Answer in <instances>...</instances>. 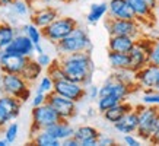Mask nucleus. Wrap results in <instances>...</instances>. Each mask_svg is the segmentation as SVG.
<instances>
[{
    "instance_id": "nucleus-1",
    "label": "nucleus",
    "mask_w": 159,
    "mask_h": 146,
    "mask_svg": "<svg viewBox=\"0 0 159 146\" xmlns=\"http://www.w3.org/2000/svg\"><path fill=\"white\" fill-rule=\"evenodd\" d=\"M58 62L64 69L67 79L73 80V82L82 83L83 86H88L92 83L93 72H95V63L91 57V53L79 51V53L60 56Z\"/></svg>"
},
{
    "instance_id": "nucleus-2",
    "label": "nucleus",
    "mask_w": 159,
    "mask_h": 146,
    "mask_svg": "<svg viewBox=\"0 0 159 146\" xmlns=\"http://www.w3.org/2000/svg\"><path fill=\"white\" fill-rule=\"evenodd\" d=\"M56 48H57L60 56L79 53V51L92 53L93 44H92L91 37H89L86 29L82 28V26H76L66 38L60 39V41L56 44Z\"/></svg>"
},
{
    "instance_id": "nucleus-3",
    "label": "nucleus",
    "mask_w": 159,
    "mask_h": 146,
    "mask_svg": "<svg viewBox=\"0 0 159 146\" xmlns=\"http://www.w3.org/2000/svg\"><path fill=\"white\" fill-rule=\"evenodd\" d=\"M31 83L20 73H2L0 75V94H7L26 102L31 98Z\"/></svg>"
},
{
    "instance_id": "nucleus-4",
    "label": "nucleus",
    "mask_w": 159,
    "mask_h": 146,
    "mask_svg": "<svg viewBox=\"0 0 159 146\" xmlns=\"http://www.w3.org/2000/svg\"><path fill=\"white\" fill-rule=\"evenodd\" d=\"M139 112V127L136 135L145 142H150L152 136L159 126V107L158 105H137Z\"/></svg>"
},
{
    "instance_id": "nucleus-5",
    "label": "nucleus",
    "mask_w": 159,
    "mask_h": 146,
    "mask_svg": "<svg viewBox=\"0 0 159 146\" xmlns=\"http://www.w3.org/2000/svg\"><path fill=\"white\" fill-rule=\"evenodd\" d=\"M61 120V117L57 114V111L54 110L48 102H45L39 107H32L31 111V136L39 130H45L50 126L56 124L57 121Z\"/></svg>"
},
{
    "instance_id": "nucleus-6",
    "label": "nucleus",
    "mask_w": 159,
    "mask_h": 146,
    "mask_svg": "<svg viewBox=\"0 0 159 146\" xmlns=\"http://www.w3.org/2000/svg\"><path fill=\"white\" fill-rule=\"evenodd\" d=\"M76 26H79V24H77V21L75 18H72V16H58L53 24H50L48 26L43 28L41 31H43L44 39H47L48 43L56 45L60 39L66 38Z\"/></svg>"
},
{
    "instance_id": "nucleus-7",
    "label": "nucleus",
    "mask_w": 159,
    "mask_h": 146,
    "mask_svg": "<svg viewBox=\"0 0 159 146\" xmlns=\"http://www.w3.org/2000/svg\"><path fill=\"white\" fill-rule=\"evenodd\" d=\"M142 26L137 19H114L107 18L105 28L108 35H127L131 38H140L142 37Z\"/></svg>"
},
{
    "instance_id": "nucleus-8",
    "label": "nucleus",
    "mask_w": 159,
    "mask_h": 146,
    "mask_svg": "<svg viewBox=\"0 0 159 146\" xmlns=\"http://www.w3.org/2000/svg\"><path fill=\"white\" fill-rule=\"evenodd\" d=\"M137 89H140L137 83L120 82V80H116V79H112L110 76V78L99 86V97L112 95V97L118 98L120 101H127V98L130 97L134 91H137Z\"/></svg>"
},
{
    "instance_id": "nucleus-9",
    "label": "nucleus",
    "mask_w": 159,
    "mask_h": 146,
    "mask_svg": "<svg viewBox=\"0 0 159 146\" xmlns=\"http://www.w3.org/2000/svg\"><path fill=\"white\" fill-rule=\"evenodd\" d=\"M47 102L57 111V114L64 120H72L77 114V102L63 97L57 92H51L47 97Z\"/></svg>"
},
{
    "instance_id": "nucleus-10",
    "label": "nucleus",
    "mask_w": 159,
    "mask_h": 146,
    "mask_svg": "<svg viewBox=\"0 0 159 146\" xmlns=\"http://www.w3.org/2000/svg\"><path fill=\"white\" fill-rule=\"evenodd\" d=\"M54 92L75 102H80L83 98H86V86H83L82 83L73 82L70 79H63L54 82Z\"/></svg>"
},
{
    "instance_id": "nucleus-11",
    "label": "nucleus",
    "mask_w": 159,
    "mask_h": 146,
    "mask_svg": "<svg viewBox=\"0 0 159 146\" xmlns=\"http://www.w3.org/2000/svg\"><path fill=\"white\" fill-rule=\"evenodd\" d=\"M26 62H28V57L7 53L6 50H0V72L2 73H20Z\"/></svg>"
},
{
    "instance_id": "nucleus-12",
    "label": "nucleus",
    "mask_w": 159,
    "mask_h": 146,
    "mask_svg": "<svg viewBox=\"0 0 159 146\" xmlns=\"http://www.w3.org/2000/svg\"><path fill=\"white\" fill-rule=\"evenodd\" d=\"M159 79V66L146 64L143 69L134 72V80L140 89H155Z\"/></svg>"
},
{
    "instance_id": "nucleus-13",
    "label": "nucleus",
    "mask_w": 159,
    "mask_h": 146,
    "mask_svg": "<svg viewBox=\"0 0 159 146\" xmlns=\"http://www.w3.org/2000/svg\"><path fill=\"white\" fill-rule=\"evenodd\" d=\"M5 50L7 53L19 54V56H24V57L29 58V57H34L35 44L28 35H25L24 32H22V34H16L13 41H12Z\"/></svg>"
},
{
    "instance_id": "nucleus-14",
    "label": "nucleus",
    "mask_w": 159,
    "mask_h": 146,
    "mask_svg": "<svg viewBox=\"0 0 159 146\" xmlns=\"http://www.w3.org/2000/svg\"><path fill=\"white\" fill-rule=\"evenodd\" d=\"M58 16V10L53 6H44L41 9H37V10H32L31 15H29V19L34 25H37L38 28H45L48 26L50 24H53L54 21L57 19Z\"/></svg>"
},
{
    "instance_id": "nucleus-15",
    "label": "nucleus",
    "mask_w": 159,
    "mask_h": 146,
    "mask_svg": "<svg viewBox=\"0 0 159 146\" xmlns=\"http://www.w3.org/2000/svg\"><path fill=\"white\" fill-rule=\"evenodd\" d=\"M130 7L133 9L136 15V19L139 21L142 25H146V26H152L156 21V16H155V10L150 9L149 6L146 5L143 0H127Z\"/></svg>"
},
{
    "instance_id": "nucleus-16",
    "label": "nucleus",
    "mask_w": 159,
    "mask_h": 146,
    "mask_svg": "<svg viewBox=\"0 0 159 146\" xmlns=\"http://www.w3.org/2000/svg\"><path fill=\"white\" fill-rule=\"evenodd\" d=\"M108 18H114V19H136V15L127 0H110L108 2Z\"/></svg>"
},
{
    "instance_id": "nucleus-17",
    "label": "nucleus",
    "mask_w": 159,
    "mask_h": 146,
    "mask_svg": "<svg viewBox=\"0 0 159 146\" xmlns=\"http://www.w3.org/2000/svg\"><path fill=\"white\" fill-rule=\"evenodd\" d=\"M101 135V131L97 127L89 126V124H83L75 129V135L73 136L77 139L80 146H97L98 145V137Z\"/></svg>"
},
{
    "instance_id": "nucleus-18",
    "label": "nucleus",
    "mask_w": 159,
    "mask_h": 146,
    "mask_svg": "<svg viewBox=\"0 0 159 146\" xmlns=\"http://www.w3.org/2000/svg\"><path fill=\"white\" fill-rule=\"evenodd\" d=\"M118 133L121 135H130V133H136L137 127H139V112L137 108H133L131 111H129L120 121H117L116 124H112Z\"/></svg>"
},
{
    "instance_id": "nucleus-19",
    "label": "nucleus",
    "mask_w": 159,
    "mask_h": 146,
    "mask_svg": "<svg viewBox=\"0 0 159 146\" xmlns=\"http://www.w3.org/2000/svg\"><path fill=\"white\" fill-rule=\"evenodd\" d=\"M22 104L19 98L7 95V94H0V107L5 111V114L7 116L9 121H13L16 117L19 116L20 110H22Z\"/></svg>"
},
{
    "instance_id": "nucleus-20",
    "label": "nucleus",
    "mask_w": 159,
    "mask_h": 146,
    "mask_svg": "<svg viewBox=\"0 0 159 146\" xmlns=\"http://www.w3.org/2000/svg\"><path fill=\"white\" fill-rule=\"evenodd\" d=\"M136 38L127 37V35H110L108 39V50L110 51H118V53H130L134 47Z\"/></svg>"
},
{
    "instance_id": "nucleus-21",
    "label": "nucleus",
    "mask_w": 159,
    "mask_h": 146,
    "mask_svg": "<svg viewBox=\"0 0 159 146\" xmlns=\"http://www.w3.org/2000/svg\"><path fill=\"white\" fill-rule=\"evenodd\" d=\"M133 108L134 107L131 105L130 102L121 101V102H118L117 105H114L112 108L107 110V111L102 114V117H104V120H105L107 123H110V124H116L117 121H120L127 112L131 111Z\"/></svg>"
},
{
    "instance_id": "nucleus-22",
    "label": "nucleus",
    "mask_w": 159,
    "mask_h": 146,
    "mask_svg": "<svg viewBox=\"0 0 159 146\" xmlns=\"http://www.w3.org/2000/svg\"><path fill=\"white\" fill-rule=\"evenodd\" d=\"M45 130H48L54 137H57L60 142H63L64 139H67V137H72L75 135V127L72 126V123L70 120H64L61 118L60 121H57L56 124L53 126H50L48 129H45Z\"/></svg>"
},
{
    "instance_id": "nucleus-23",
    "label": "nucleus",
    "mask_w": 159,
    "mask_h": 146,
    "mask_svg": "<svg viewBox=\"0 0 159 146\" xmlns=\"http://www.w3.org/2000/svg\"><path fill=\"white\" fill-rule=\"evenodd\" d=\"M43 66L37 62V58L34 57H29L28 62H26V64H25V67L22 69V72H20V75L24 76L26 80H28L31 85L34 82H37L39 78H41V75H43Z\"/></svg>"
},
{
    "instance_id": "nucleus-24",
    "label": "nucleus",
    "mask_w": 159,
    "mask_h": 146,
    "mask_svg": "<svg viewBox=\"0 0 159 146\" xmlns=\"http://www.w3.org/2000/svg\"><path fill=\"white\" fill-rule=\"evenodd\" d=\"M108 63L112 67V70L116 69H130V54L129 53H118V51H110L108 50Z\"/></svg>"
},
{
    "instance_id": "nucleus-25",
    "label": "nucleus",
    "mask_w": 159,
    "mask_h": 146,
    "mask_svg": "<svg viewBox=\"0 0 159 146\" xmlns=\"http://www.w3.org/2000/svg\"><path fill=\"white\" fill-rule=\"evenodd\" d=\"M31 143L38 146H60L61 142L54 137L48 130H39L31 136Z\"/></svg>"
},
{
    "instance_id": "nucleus-26",
    "label": "nucleus",
    "mask_w": 159,
    "mask_h": 146,
    "mask_svg": "<svg viewBox=\"0 0 159 146\" xmlns=\"http://www.w3.org/2000/svg\"><path fill=\"white\" fill-rule=\"evenodd\" d=\"M105 15H108V3H92L89 7V12L86 13V22L91 25H95Z\"/></svg>"
},
{
    "instance_id": "nucleus-27",
    "label": "nucleus",
    "mask_w": 159,
    "mask_h": 146,
    "mask_svg": "<svg viewBox=\"0 0 159 146\" xmlns=\"http://www.w3.org/2000/svg\"><path fill=\"white\" fill-rule=\"evenodd\" d=\"M16 29L10 24L0 22V50H5L16 37Z\"/></svg>"
},
{
    "instance_id": "nucleus-28",
    "label": "nucleus",
    "mask_w": 159,
    "mask_h": 146,
    "mask_svg": "<svg viewBox=\"0 0 159 146\" xmlns=\"http://www.w3.org/2000/svg\"><path fill=\"white\" fill-rule=\"evenodd\" d=\"M118 102H121L118 98L112 97V95H105V97H99L97 99V111L104 114L107 110L112 108L114 105H117Z\"/></svg>"
},
{
    "instance_id": "nucleus-29",
    "label": "nucleus",
    "mask_w": 159,
    "mask_h": 146,
    "mask_svg": "<svg viewBox=\"0 0 159 146\" xmlns=\"http://www.w3.org/2000/svg\"><path fill=\"white\" fill-rule=\"evenodd\" d=\"M47 75L53 79L54 82L63 80V79H67L66 78V72H64V69H63V66L60 64L58 60H53V63L47 67Z\"/></svg>"
},
{
    "instance_id": "nucleus-30",
    "label": "nucleus",
    "mask_w": 159,
    "mask_h": 146,
    "mask_svg": "<svg viewBox=\"0 0 159 146\" xmlns=\"http://www.w3.org/2000/svg\"><path fill=\"white\" fill-rule=\"evenodd\" d=\"M110 76L112 79H116V80H120V82L136 83L134 72L131 69H116V70H112V73H111Z\"/></svg>"
},
{
    "instance_id": "nucleus-31",
    "label": "nucleus",
    "mask_w": 159,
    "mask_h": 146,
    "mask_svg": "<svg viewBox=\"0 0 159 146\" xmlns=\"http://www.w3.org/2000/svg\"><path fill=\"white\" fill-rule=\"evenodd\" d=\"M22 32H24L25 35H28L29 38L34 41V44H39L41 41H43V38H44L41 28H38V26L34 25L32 22L24 25V26H22Z\"/></svg>"
},
{
    "instance_id": "nucleus-32",
    "label": "nucleus",
    "mask_w": 159,
    "mask_h": 146,
    "mask_svg": "<svg viewBox=\"0 0 159 146\" xmlns=\"http://www.w3.org/2000/svg\"><path fill=\"white\" fill-rule=\"evenodd\" d=\"M54 91V80L50 78L48 75H44L41 76L37 85V92H43V94H51Z\"/></svg>"
},
{
    "instance_id": "nucleus-33",
    "label": "nucleus",
    "mask_w": 159,
    "mask_h": 146,
    "mask_svg": "<svg viewBox=\"0 0 159 146\" xmlns=\"http://www.w3.org/2000/svg\"><path fill=\"white\" fill-rule=\"evenodd\" d=\"M142 104H146V105H158L159 107V91H156V89H143Z\"/></svg>"
},
{
    "instance_id": "nucleus-34",
    "label": "nucleus",
    "mask_w": 159,
    "mask_h": 146,
    "mask_svg": "<svg viewBox=\"0 0 159 146\" xmlns=\"http://www.w3.org/2000/svg\"><path fill=\"white\" fill-rule=\"evenodd\" d=\"M18 135H19V124L15 121L7 123L5 129V139L9 142V145H13L15 142H16Z\"/></svg>"
},
{
    "instance_id": "nucleus-35",
    "label": "nucleus",
    "mask_w": 159,
    "mask_h": 146,
    "mask_svg": "<svg viewBox=\"0 0 159 146\" xmlns=\"http://www.w3.org/2000/svg\"><path fill=\"white\" fill-rule=\"evenodd\" d=\"M12 9H13L15 13L19 15V16L31 15V7H29L26 0H15L13 3H12Z\"/></svg>"
},
{
    "instance_id": "nucleus-36",
    "label": "nucleus",
    "mask_w": 159,
    "mask_h": 146,
    "mask_svg": "<svg viewBox=\"0 0 159 146\" xmlns=\"http://www.w3.org/2000/svg\"><path fill=\"white\" fill-rule=\"evenodd\" d=\"M149 63L159 66V38L153 39V43H152L149 51Z\"/></svg>"
},
{
    "instance_id": "nucleus-37",
    "label": "nucleus",
    "mask_w": 159,
    "mask_h": 146,
    "mask_svg": "<svg viewBox=\"0 0 159 146\" xmlns=\"http://www.w3.org/2000/svg\"><path fill=\"white\" fill-rule=\"evenodd\" d=\"M86 98L88 99H91V101L98 99V98H99V86L93 85V83L88 85L86 86Z\"/></svg>"
},
{
    "instance_id": "nucleus-38",
    "label": "nucleus",
    "mask_w": 159,
    "mask_h": 146,
    "mask_svg": "<svg viewBox=\"0 0 159 146\" xmlns=\"http://www.w3.org/2000/svg\"><path fill=\"white\" fill-rule=\"evenodd\" d=\"M35 58H37V62H38V63L41 64L44 69H47L50 64L53 63V58H51V56H50V54H47L45 51H44V53H41V54H37V57H35Z\"/></svg>"
},
{
    "instance_id": "nucleus-39",
    "label": "nucleus",
    "mask_w": 159,
    "mask_h": 146,
    "mask_svg": "<svg viewBox=\"0 0 159 146\" xmlns=\"http://www.w3.org/2000/svg\"><path fill=\"white\" fill-rule=\"evenodd\" d=\"M47 94H43V92H37L32 97V99H31V104H32V107H39V105H43V104H45L47 102Z\"/></svg>"
},
{
    "instance_id": "nucleus-40",
    "label": "nucleus",
    "mask_w": 159,
    "mask_h": 146,
    "mask_svg": "<svg viewBox=\"0 0 159 146\" xmlns=\"http://www.w3.org/2000/svg\"><path fill=\"white\" fill-rule=\"evenodd\" d=\"M26 2H28L29 7H31V12L41 9L44 6H50V3H51V0H26Z\"/></svg>"
},
{
    "instance_id": "nucleus-41",
    "label": "nucleus",
    "mask_w": 159,
    "mask_h": 146,
    "mask_svg": "<svg viewBox=\"0 0 159 146\" xmlns=\"http://www.w3.org/2000/svg\"><path fill=\"white\" fill-rule=\"evenodd\" d=\"M123 142H124L125 145H129V146H140L142 145V143H140V137L134 136L133 133H130V135H124Z\"/></svg>"
},
{
    "instance_id": "nucleus-42",
    "label": "nucleus",
    "mask_w": 159,
    "mask_h": 146,
    "mask_svg": "<svg viewBox=\"0 0 159 146\" xmlns=\"http://www.w3.org/2000/svg\"><path fill=\"white\" fill-rule=\"evenodd\" d=\"M111 145H116V140L112 137L101 133L99 137H98V146H111Z\"/></svg>"
},
{
    "instance_id": "nucleus-43",
    "label": "nucleus",
    "mask_w": 159,
    "mask_h": 146,
    "mask_svg": "<svg viewBox=\"0 0 159 146\" xmlns=\"http://www.w3.org/2000/svg\"><path fill=\"white\" fill-rule=\"evenodd\" d=\"M63 146H80V143L77 142V139L75 136L72 137H67V139H64V140L61 142Z\"/></svg>"
},
{
    "instance_id": "nucleus-44",
    "label": "nucleus",
    "mask_w": 159,
    "mask_h": 146,
    "mask_svg": "<svg viewBox=\"0 0 159 146\" xmlns=\"http://www.w3.org/2000/svg\"><path fill=\"white\" fill-rule=\"evenodd\" d=\"M143 2H145L146 5L149 6L150 9H153L155 12L159 9V2H158V0H143Z\"/></svg>"
},
{
    "instance_id": "nucleus-45",
    "label": "nucleus",
    "mask_w": 159,
    "mask_h": 146,
    "mask_svg": "<svg viewBox=\"0 0 159 146\" xmlns=\"http://www.w3.org/2000/svg\"><path fill=\"white\" fill-rule=\"evenodd\" d=\"M150 143L159 145V126H158V129H156V131H155V135L152 136V139H150Z\"/></svg>"
},
{
    "instance_id": "nucleus-46",
    "label": "nucleus",
    "mask_w": 159,
    "mask_h": 146,
    "mask_svg": "<svg viewBox=\"0 0 159 146\" xmlns=\"http://www.w3.org/2000/svg\"><path fill=\"white\" fill-rule=\"evenodd\" d=\"M41 53H44V47L41 45V43L35 44V54H41Z\"/></svg>"
},
{
    "instance_id": "nucleus-47",
    "label": "nucleus",
    "mask_w": 159,
    "mask_h": 146,
    "mask_svg": "<svg viewBox=\"0 0 159 146\" xmlns=\"http://www.w3.org/2000/svg\"><path fill=\"white\" fill-rule=\"evenodd\" d=\"M15 0H0V6H12Z\"/></svg>"
},
{
    "instance_id": "nucleus-48",
    "label": "nucleus",
    "mask_w": 159,
    "mask_h": 146,
    "mask_svg": "<svg viewBox=\"0 0 159 146\" xmlns=\"http://www.w3.org/2000/svg\"><path fill=\"white\" fill-rule=\"evenodd\" d=\"M9 145V142L6 140L5 137H3V139H0V146H7Z\"/></svg>"
},
{
    "instance_id": "nucleus-49",
    "label": "nucleus",
    "mask_w": 159,
    "mask_h": 146,
    "mask_svg": "<svg viewBox=\"0 0 159 146\" xmlns=\"http://www.w3.org/2000/svg\"><path fill=\"white\" fill-rule=\"evenodd\" d=\"M155 89H156V91H159V79H158V82H156V86H155Z\"/></svg>"
},
{
    "instance_id": "nucleus-50",
    "label": "nucleus",
    "mask_w": 159,
    "mask_h": 146,
    "mask_svg": "<svg viewBox=\"0 0 159 146\" xmlns=\"http://www.w3.org/2000/svg\"><path fill=\"white\" fill-rule=\"evenodd\" d=\"M61 2H64V3H69V2H72V0H61Z\"/></svg>"
},
{
    "instance_id": "nucleus-51",
    "label": "nucleus",
    "mask_w": 159,
    "mask_h": 146,
    "mask_svg": "<svg viewBox=\"0 0 159 146\" xmlns=\"http://www.w3.org/2000/svg\"><path fill=\"white\" fill-rule=\"evenodd\" d=\"M158 2H159V0H158Z\"/></svg>"
}]
</instances>
